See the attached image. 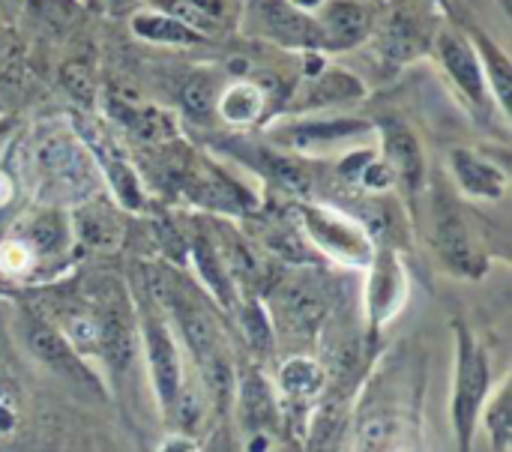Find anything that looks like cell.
<instances>
[{
    "mask_svg": "<svg viewBox=\"0 0 512 452\" xmlns=\"http://www.w3.org/2000/svg\"><path fill=\"white\" fill-rule=\"evenodd\" d=\"M162 12L174 15L198 36L222 33L231 21V0H162Z\"/></svg>",
    "mask_w": 512,
    "mask_h": 452,
    "instance_id": "ac0fdd59",
    "label": "cell"
},
{
    "mask_svg": "<svg viewBox=\"0 0 512 452\" xmlns=\"http://www.w3.org/2000/svg\"><path fill=\"white\" fill-rule=\"evenodd\" d=\"M369 27H372V15L366 6L354 0H333L324 9L321 24L315 30L327 48H354L369 36Z\"/></svg>",
    "mask_w": 512,
    "mask_h": 452,
    "instance_id": "2e32d148",
    "label": "cell"
},
{
    "mask_svg": "<svg viewBox=\"0 0 512 452\" xmlns=\"http://www.w3.org/2000/svg\"><path fill=\"white\" fill-rule=\"evenodd\" d=\"M381 141H384V165H387L390 177L402 186V192L408 198H414L420 192L423 174H426L420 138L399 117H384L381 120Z\"/></svg>",
    "mask_w": 512,
    "mask_h": 452,
    "instance_id": "9c48e42d",
    "label": "cell"
},
{
    "mask_svg": "<svg viewBox=\"0 0 512 452\" xmlns=\"http://www.w3.org/2000/svg\"><path fill=\"white\" fill-rule=\"evenodd\" d=\"M267 105V96L258 84L252 81H234L231 87H225L216 99V111L222 114V120L234 123V126H249L261 117Z\"/></svg>",
    "mask_w": 512,
    "mask_h": 452,
    "instance_id": "d6986e66",
    "label": "cell"
},
{
    "mask_svg": "<svg viewBox=\"0 0 512 452\" xmlns=\"http://www.w3.org/2000/svg\"><path fill=\"white\" fill-rule=\"evenodd\" d=\"M156 452H204V450H201V444H198L189 432H171V435H165V438H162V444H159V450Z\"/></svg>",
    "mask_w": 512,
    "mask_h": 452,
    "instance_id": "1f68e13d",
    "label": "cell"
},
{
    "mask_svg": "<svg viewBox=\"0 0 512 452\" xmlns=\"http://www.w3.org/2000/svg\"><path fill=\"white\" fill-rule=\"evenodd\" d=\"M138 336H141V345H144V354H147V369H150V378H153L159 408L171 420L174 405L180 399V390L186 384V375H183V357H180V348L174 342L171 324L162 318L156 303L141 306Z\"/></svg>",
    "mask_w": 512,
    "mask_h": 452,
    "instance_id": "8992f818",
    "label": "cell"
},
{
    "mask_svg": "<svg viewBox=\"0 0 512 452\" xmlns=\"http://www.w3.org/2000/svg\"><path fill=\"white\" fill-rule=\"evenodd\" d=\"M480 420L486 423V435L495 452H507L512 444V414H510V381H504L498 390L489 393Z\"/></svg>",
    "mask_w": 512,
    "mask_h": 452,
    "instance_id": "7402d4cb",
    "label": "cell"
},
{
    "mask_svg": "<svg viewBox=\"0 0 512 452\" xmlns=\"http://www.w3.org/2000/svg\"><path fill=\"white\" fill-rule=\"evenodd\" d=\"M438 57L447 69V75L456 81V87L474 102L483 105L486 102V75L480 66V57L474 51V45L468 39H462L453 30H444L438 36Z\"/></svg>",
    "mask_w": 512,
    "mask_h": 452,
    "instance_id": "5bb4252c",
    "label": "cell"
},
{
    "mask_svg": "<svg viewBox=\"0 0 512 452\" xmlns=\"http://www.w3.org/2000/svg\"><path fill=\"white\" fill-rule=\"evenodd\" d=\"M15 330H18V339H21L24 351L42 369H48L51 375H57V378L81 387V390H99V378L90 369V363H84L75 354V348L63 339V333L54 327V321L45 312H39L33 306H24L18 312Z\"/></svg>",
    "mask_w": 512,
    "mask_h": 452,
    "instance_id": "277c9868",
    "label": "cell"
},
{
    "mask_svg": "<svg viewBox=\"0 0 512 452\" xmlns=\"http://www.w3.org/2000/svg\"><path fill=\"white\" fill-rule=\"evenodd\" d=\"M438 258L447 264V270H453L456 276H468L477 279L483 273V255L468 231V225L462 222V216H456L453 210H444L435 216V231H432Z\"/></svg>",
    "mask_w": 512,
    "mask_h": 452,
    "instance_id": "8fae6325",
    "label": "cell"
},
{
    "mask_svg": "<svg viewBox=\"0 0 512 452\" xmlns=\"http://www.w3.org/2000/svg\"><path fill=\"white\" fill-rule=\"evenodd\" d=\"M369 279H366V315L372 330H381L390 324L408 303V276L396 252L381 249L375 252L369 264Z\"/></svg>",
    "mask_w": 512,
    "mask_h": 452,
    "instance_id": "ba28073f",
    "label": "cell"
},
{
    "mask_svg": "<svg viewBox=\"0 0 512 452\" xmlns=\"http://www.w3.org/2000/svg\"><path fill=\"white\" fill-rule=\"evenodd\" d=\"M276 452H288V450H276Z\"/></svg>",
    "mask_w": 512,
    "mask_h": 452,
    "instance_id": "74e56055",
    "label": "cell"
},
{
    "mask_svg": "<svg viewBox=\"0 0 512 452\" xmlns=\"http://www.w3.org/2000/svg\"><path fill=\"white\" fill-rule=\"evenodd\" d=\"M216 99H219V87L213 81V75H192L183 87V105L192 114H210L216 111Z\"/></svg>",
    "mask_w": 512,
    "mask_h": 452,
    "instance_id": "83f0119b",
    "label": "cell"
},
{
    "mask_svg": "<svg viewBox=\"0 0 512 452\" xmlns=\"http://www.w3.org/2000/svg\"><path fill=\"white\" fill-rule=\"evenodd\" d=\"M9 201H12V180H9V174L0 171V207H6Z\"/></svg>",
    "mask_w": 512,
    "mask_h": 452,
    "instance_id": "d6a6232c",
    "label": "cell"
},
{
    "mask_svg": "<svg viewBox=\"0 0 512 452\" xmlns=\"http://www.w3.org/2000/svg\"><path fill=\"white\" fill-rule=\"evenodd\" d=\"M276 315L294 336L300 333L303 339H312L324 324L327 303L324 294L309 282H288L276 294Z\"/></svg>",
    "mask_w": 512,
    "mask_h": 452,
    "instance_id": "4fadbf2b",
    "label": "cell"
},
{
    "mask_svg": "<svg viewBox=\"0 0 512 452\" xmlns=\"http://www.w3.org/2000/svg\"><path fill=\"white\" fill-rule=\"evenodd\" d=\"M366 129L369 126L360 120H324V123H300V126L288 129V138L297 150H309L315 144H333V141L354 138Z\"/></svg>",
    "mask_w": 512,
    "mask_h": 452,
    "instance_id": "cb8c5ba5",
    "label": "cell"
},
{
    "mask_svg": "<svg viewBox=\"0 0 512 452\" xmlns=\"http://www.w3.org/2000/svg\"><path fill=\"white\" fill-rule=\"evenodd\" d=\"M132 30L147 39V42H162V45H198L204 42V36L192 33L186 24H180L174 15L162 12V9H144L132 15Z\"/></svg>",
    "mask_w": 512,
    "mask_h": 452,
    "instance_id": "ffe728a7",
    "label": "cell"
},
{
    "mask_svg": "<svg viewBox=\"0 0 512 452\" xmlns=\"http://www.w3.org/2000/svg\"><path fill=\"white\" fill-rule=\"evenodd\" d=\"M474 51L480 57L483 75H489V87L495 90V99L504 114H510V93H512V63L510 57L483 33H474Z\"/></svg>",
    "mask_w": 512,
    "mask_h": 452,
    "instance_id": "44dd1931",
    "label": "cell"
},
{
    "mask_svg": "<svg viewBox=\"0 0 512 452\" xmlns=\"http://www.w3.org/2000/svg\"><path fill=\"white\" fill-rule=\"evenodd\" d=\"M111 6H129V3H135V0H108Z\"/></svg>",
    "mask_w": 512,
    "mask_h": 452,
    "instance_id": "8d00e7d4",
    "label": "cell"
},
{
    "mask_svg": "<svg viewBox=\"0 0 512 452\" xmlns=\"http://www.w3.org/2000/svg\"><path fill=\"white\" fill-rule=\"evenodd\" d=\"M234 411L246 435V452H276V435L282 429V408L276 387L255 366H246L234 381Z\"/></svg>",
    "mask_w": 512,
    "mask_h": 452,
    "instance_id": "52a82bcc",
    "label": "cell"
},
{
    "mask_svg": "<svg viewBox=\"0 0 512 452\" xmlns=\"http://www.w3.org/2000/svg\"><path fill=\"white\" fill-rule=\"evenodd\" d=\"M309 93L303 108H324V105H336V102H345V99H354L363 93L360 81L351 78L348 72H315L312 75V84L303 90Z\"/></svg>",
    "mask_w": 512,
    "mask_h": 452,
    "instance_id": "603a6c76",
    "label": "cell"
},
{
    "mask_svg": "<svg viewBox=\"0 0 512 452\" xmlns=\"http://www.w3.org/2000/svg\"><path fill=\"white\" fill-rule=\"evenodd\" d=\"M240 327H243L246 342H249L252 351L264 354V351L273 348V318L258 300H249V303L240 306Z\"/></svg>",
    "mask_w": 512,
    "mask_h": 452,
    "instance_id": "4316f807",
    "label": "cell"
},
{
    "mask_svg": "<svg viewBox=\"0 0 512 452\" xmlns=\"http://www.w3.org/2000/svg\"><path fill=\"white\" fill-rule=\"evenodd\" d=\"M456 360H453V396H450V420L459 452H471L474 432L480 423V411L492 393V366L486 348L477 336L456 324Z\"/></svg>",
    "mask_w": 512,
    "mask_h": 452,
    "instance_id": "3957f363",
    "label": "cell"
},
{
    "mask_svg": "<svg viewBox=\"0 0 512 452\" xmlns=\"http://www.w3.org/2000/svg\"><path fill=\"white\" fill-rule=\"evenodd\" d=\"M24 0H0V6H9V9H18Z\"/></svg>",
    "mask_w": 512,
    "mask_h": 452,
    "instance_id": "d590c367",
    "label": "cell"
},
{
    "mask_svg": "<svg viewBox=\"0 0 512 452\" xmlns=\"http://www.w3.org/2000/svg\"><path fill=\"white\" fill-rule=\"evenodd\" d=\"M9 129H12V123H9V120H0V144H3V138L9 135Z\"/></svg>",
    "mask_w": 512,
    "mask_h": 452,
    "instance_id": "e575fe53",
    "label": "cell"
},
{
    "mask_svg": "<svg viewBox=\"0 0 512 452\" xmlns=\"http://www.w3.org/2000/svg\"><path fill=\"white\" fill-rule=\"evenodd\" d=\"M402 435V423L393 414H372L357 426L351 452H393Z\"/></svg>",
    "mask_w": 512,
    "mask_h": 452,
    "instance_id": "d4e9b609",
    "label": "cell"
},
{
    "mask_svg": "<svg viewBox=\"0 0 512 452\" xmlns=\"http://www.w3.org/2000/svg\"><path fill=\"white\" fill-rule=\"evenodd\" d=\"M348 435V411L342 399H324L312 408L306 452H342Z\"/></svg>",
    "mask_w": 512,
    "mask_h": 452,
    "instance_id": "e0dca14e",
    "label": "cell"
},
{
    "mask_svg": "<svg viewBox=\"0 0 512 452\" xmlns=\"http://www.w3.org/2000/svg\"><path fill=\"white\" fill-rule=\"evenodd\" d=\"M249 12L267 36L285 45H312L318 39L312 21L288 0H249Z\"/></svg>",
    "mask_w": 512,
    "mask_h": 452,
    "instance_id": "9a60e30c",
    "label": "cell"
},
{
    "mask_svg": "<svg viewBox=\"0 0 512 452\" xmlns=\"http://www.w3.org/2000/svg\"><path fill=\"white\" fill-rule=\"evenodd\" d=\"M21 426V393L12 378L0 375V444L9 441Z\"/></svg>",
    "mask_w": 512,
    "mask_h": 452,
    "instance_id": "f1b7e54d",
    "label": "cell"
},
{
    "mask_svg": "<svg viewBox=\"0 0 512 452\" xmlns=\"http://www.w3.org/2000/svg\"><path fill=\"white\" fill-rule=\"evenodd\" d=\"M450 174L459 186L462 195L477 198V201H498L507 195V171L495 165L492 159L480 156L477 150L468 147H453L450 150Z\"/></svg>",
    "mask_w": 512,
    "mask_h": 452,
    "instance_id": "30bf717a",
    "label": "cell"
},
{
    "mask_svg": "<svg viewBox=\"0 0 512 452\" xmlns=\"http://www.w3.org/2000/svg\"><path fill=\"white\" fill-rule=\"evenodd\" d=\"M414 42H417V33L408 27L405 18H396V21L387 27V33H384V45H387V51L396 54V57L411 54V51H414Z\"/></svg>",
    "mask_w": 512,
    "mask_h": 452,
    "instance_id": "4dcf8cb0",
    "label": "cell"
},
{
    "mask_svg": "<svg viewBox=\"0 0 512 452\" xmlns=\"http://www.w3.org/2000/svg\"><path fill=\"white\" fill-rule=\"evenodd\" d=\"M276 396H279V408L282 414L288 408H303V411H312L324 390H327V372L318 360L312 357H288L282 366H279V375H276Z\"/></svg>",
    "mask_w": 512,
    "mask_h": 452,
    "instance_id": "7c38bea8",
    "label": "cell"
},
{
    "mask_svg": "<svg viewBox=\"0 0 512 452\" xmlns=\"http://www.w3.org/2000/svg\"><path fill=\"white\" fill-rule=\"evenodd\" d=\"M192 258H195V264H198V270H201L207 288L216 294V300L225 303V306H234V291H231V285H228V273H225V267H222V258H219V252L213 249V243H210L204 234L195 237Z\"/></svg>",
    "mask_w": 512,
    "mask_h": 452,
    "instance_id": "484cf974",
    "label": "cell"
},
{
    "mask_svg": "<svg viewBox=\"0 0 512 452\" xmlns=\"http://www.w3.org/2000/svg\"><path fill=\"white\" fill-rule=\"evenodd\" d=\"M288 3H291L294 9H300V12H309V9H318L324 0H288Z\"/></svg>",
    "mask_w": 512,
    "mask_h": 452,
    "instance_id": "836d02e7",
    "label": "cell"
},
{
    "mask_svg": "<svg viewBox=\"0 0 512 452\" xmlns=\"http://www.w3.org/2000/svg\"><path fill=\"white\" fill-rule=\"evenodd\" d=\"M153 294L159 297V303H165L180 327V336L189 348V354L195 357L204 387L213 393V399L219 402V408H228L231 396H234V363L228 354V342L225 333L219 330L216 318L186 291L177 288L171 282H159L153 285Z\"/></svg>",
    "mask_w": 512,
    "mask_h": 452,
    "instance_id": "6da1fadb",
    "label": "cell"
},
{
    "mask_svg": "<svg viewBox=\"0 0 512 452\" xmlns=\"http://www.w3.org/2000/svg\"><path fill=\"white\" fill-rule=\"evenodd\" d=\"M300 222L306 231V240L327 258L354 267V270H369L372 258H375V243L366 225H360L357 219L330 210V207H300Z\"/></svg>",
    "mask_w": 512,
    "mask_h": 452,
    "instance_id": "5b68a950",
    "label": "cell"
},
{
    "mask_svg": "<svg viewBox=\"0 0 512 452\" xmlns=\"http://www.w3.org/2000/svg\"><path fill=\"white\" fill-rule=\"evenodd\" d=\"M33 261H36V252L21 237H12V240H6L0 246V270L6 276H24V273H30Z\"/></svg>",
    "mask_w": 512,
    "mask_h": 452,
    "instance_id": "f546056e",
    "label": "cell"
},
{
    "mask_svg": "<svg viewBox=\"0 0 512 452\" xmlns=\"http://www.w3.org/2000/svg\"><path fill=\"white\" fill-rule=\"evenodd\" d=\"M30 168L42 201L84 204L99 189V168L84 141L69 132H45L30 150Z\"/></svg>",
    "mask_w": 512,
    "mask_h": 452,
    "instance_id": "7a4b0ae2",
    "label": "cell"
}]
</instances>
